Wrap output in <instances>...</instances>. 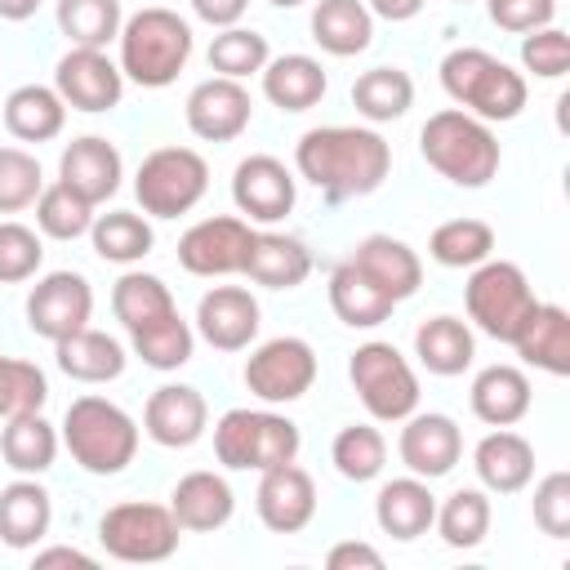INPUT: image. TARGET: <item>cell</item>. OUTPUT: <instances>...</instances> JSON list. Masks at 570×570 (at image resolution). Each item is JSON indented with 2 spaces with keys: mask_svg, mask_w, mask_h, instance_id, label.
Wrapping results in <instances>:
<instances>
[{
  "mask_svg": "<svg viewBox=\"0 0 570 570\" xmlns=\"http://www.w3.org/2000/svg\"><path fill=\"white\" fill-rule=\"evenodd\" d=\"M89 236H94L98 258H107V263H138V258L151 254V240H156L151 236V223L142 214H134V209L94 214Z\"/></svg>",
  "mask_w": 570,
  "mask_h": 570,
  "instance_id": "obj_39",
  "label": "cell"
},
{
  "mask_svg": "<svg viewBox=\"0 0 570 570\" xmlns=\"http://www.w3.org/2000/svg\"><path fill=\"white\" fill-rule=\"evenodd\" d=\"M174 307H178V303H174L169 285H165L160 276H151V272H125V276L111 285V312H116V321H120L125 330H138V325H147V321L174 312Z\"/></svg>",
  "mask_w": 570,
  "mask_h": 570,
  "instance_id": "obj_40",
  "label": "cell"
},
{
  "mask_svg": "<svg viewBox=\"0 0 570 570\" xmlns=\"http://www.w3.org/2000/svg\"><path fill=\"white\" fill-rule=\"evenodd\" d=\"M263 76V94L272 107L281 111H307L325 98L330 80H325V67L307 53H281V58H267V67L258 71Z\"/></svg>",
  "mask_w": 570,
  "mask_h": 570,
  "instance_id": "obj_29",
  "label": "cell"
},
{
  "mask_svg": "<svg viewBox=\"0 0 570 570\" xmlns=\"http://www.w3.org/2000/svg\"><path fill=\"white\" fill-rule=\"evenodd\" d=\"M267 58H272L267 36H258L254 27H218V36L209 40V71L227 76V80L258 76L267 67Z\"/></svg>",
  "mask_w": 570,
  "mask_h": 570,
  "instance_id": "obj_43",
  "label": "cell"
},
{
  "mask_svg": "<svg viewBox=\"0 0 570 570\" xmlns=\"http://www.w3.org/2000/svg\"><path fill=\"white\" fill-rule=\"evenodd\" d=\"M414 102V80L401 67H370L356 76L352 85V107L370 120V125H387L401 120Z\"/></svg>",
  "mask_w": 570,
  "mask_h": 570,
  "instance_id": "obj_37",
  "label": "cell"
},
{
  "mask_svg": "<svg viewBox=\"0 0 570 570\" xmlns=\"http://www.w3.org/2000/svg\"><path fill=\"white\" fill-rule=\"evenodd\" d=\"M53 347H58V370L76 383H111L125 374V347L102 330L85 325V330L58 338Z\"/></svg>",
  "mask_w": 570,
  "mask_h": 570,
  "instance_id": "obj_34",
  "label": "cell"
},
{
  "mask_svg": "<svg viewBox=\"0 0 570 570\" xmlns=\"http://www.w3.org/2000/svg\"><path fill=\"white\" fill-rule=\"evenodd\" d=\"M423 4H428V0H365V9L379 13V18H387V22H410Z\"/></svg>",
  "mask_w": 570,
  "mask_h": 570,
  "instance_id": "obj_56",
  "label": "cell"
},
{
  "mask_svg": "<svg viewBox=\"0 0 570 570\" xmlns=\"http://www.w3.org/2000/svg\"><path fill=\"white\" fill-rule=\"evenodd\" d=\"M120 71L142 89H165L191 58V27L174 9H138L120 22Z\"/></svg>",
  "mask_w": 570,
  "mask_h": 570,
  "instance_id": "obj_4",
  "label": "cell"
},
{
  "mask_svg": "<svg viewBox=\"0 0 570 570\" xmlns=\"http://www.w3.org/2000/svg\"><path fill=\"white\" fill-rule=\"evenodd\" d=\"M352 263H356L392 303H405V298L423 285V263H419V254H414L405 240H396V236H365V240L356 245Z\"/></svg>",
  "mask_w": 570,
  "mask_h": 570,
  "instance_id": "obj_26",
  "label": "cell"
},
{
  "mask_svg": "<svg viewBox=\"0 0 570 570\" xmlns=\"http://www.w3.org/2000/svg\"><path fill=\"white\" fill-rule=\"evenodd\" d=\"M463 4H468V0H463Z\"/></svg>",
  "mask_w": 570,
  "mask_h": 570,
  "instance_id": "obj_59",
  "label": "cell"
},
{
  "mask_svg": "<svg viewBox=\"0 0 570 570\" xmlns=\"http://www.w3.org/2000/svg\"><path fill=\"white\" fill-rule=\"evenodd\" d=\"M169 512H174L178 530H196V534H205V530H218V525L232 521V512H236V494H232L227 476L200 468V472H187V476L174 485V494H169Z\"/></svg>",
  "mask_w": 570,
  "mask_h": 570,
  "instance_id": "obj_24",
  "label": "cell"
},
{
  "mask_svg": "<svg viewBox=\"0 0 570 570\" xmlns=\"http://www.w3.org/2000/svg\"><path fill=\"white\" fill-rule=\"evenodd\" d=\"M441 89L476 120L494 125V120H517L521 107H525V76L512 71L503 58L476 49V45H463V49H450L441 58Z\"/></svg>",
  "mask_w": 570,
  "mask_h": 570,
  "instance_id": "obj_3",
  "label": "cell"
},
{
  "mask_svg": "<svg viewBox=\"0 0 570 570\" xmlns=\"http://www.w3.org/2000/svg\"><path fill=\"white\" fill-rule=\"evenodd\" d=\"M40 191H45L40 160L22 147H0V214H18L36 205Z\"/></svg>",
  "mask_w": 570,
  "mask_h": 570,
  "instance_id": "obj_48",
  "label": "cell"
},
{
  "mask_svg": "<svg viewBox=\"0 0 570 570\" xmlns=\"http://www.w3.org/2000/svg\"><path fill=\"white\" fill-rule=\"evenodd\" d=\"M347 379L361 396V405L379 419V423H401L414 414L419 405V374L410 370V361L383 343V338H370L352 352L347 361Z\"/></svg>",
  "mask_w": 570,
  "mask_h": 570,
  "instance_id": "obj_9",
  "label": "cell"
},
{
  "mask_svg": "<svg viewBox=\"0 0 570 570\" xmlns=\"http://www.w3.org/2000/svg\"><path fill=\"white\" fill-rule=\"evenodd\" d=\"M36 9H40V0H0V18H9V22H27Z\"/></svg>",
  "mask_w": 570,
  "mask_h": 570,
  "instance_id": "obj_57",
  "label": "cell"
},
{
  "mask_svg": "<svg viewBox=\"0 0 570 570\" xmlns=\"http://www.w3.org/2000/svg\"><path fill=\"white\" fill-rule=\"evenodd\" d=\"M187 129L205 142H232L249 129V116H254V102H249V89L240 80H227V76H209L200 80L191 94H187Z\"/></svg>",
  "mask_w": 570,
  "mask_h": 570,
  "instance_id": "obj_15",
  "label": "cell"
},
{
  "mask_svg": "<svg viewBox=\"0 0 570 570\" xmlns=\"http://www.w3.org/2000/svg\"><path fill=\"white\" fill-rule=\"evenodd\" d=\"M401 441H396V454L401 463L423 476V481H436L445 472H454L459 454H463V432L450 414H410L401 419Z\"/></svg>",
  "mask_w": 570,
  "mask_h": 570,
  "instance_id": "obj_19",
  "label": "cell"
},
{
  "mask_svg": "<svg viewBox=\"0 0 570 570\" xmlns=\"http://www.w3.org/2000/svg\"><path fill=\"white\" fill-rule=\"evenodd\" d=\"M205 187H209V165L191 147H156L142 156L134 174V196L151 218H178L196 209Z\"/></svg>",
  "mask_w": 570,
  "mask_h": 570,
  "instance_id": "obj_7",
  "label": "cell"
},
{
  "mask_svg": "<svg viewBox=\"0 0 570 570\" xmlns=\"http://www.w3.org/2000/svg\"><path fill=\"white\" fill-rule=\"evenodd\" d=\"M36 227L53 240H76L94 227V205L85 196H76L67 183H53L36 196Z\"/></svg>",
  "mask_w": 570,
  "mask_h": 570,
  "instance_id": "obj_46",
  "label": "cell"
},
{
  "mask_svg": "<svg viewBox=\"0 0 570 570\" xmlns=\"http://www.w3.org/2000/svg\"><path fill=\"white\" fill-rule=\"evenodd\" d=\"M53 89L71 111H111L125 94V71L102 49H67L53 67Z\"/></svg>",
  "mask_w": 570,
  "mask_h": 570,
  "instance_id": "obj_14",
  "label": "cell"
},
{
  "mask_svg": "<svg viewBox=\"0 0 570 570\" xmlns=\"http://www.w3.org/2000/svg\"><path fill=\"white\" fill-rule=\"evenodd\" d=\"M552 18H557V0H490V22L517 36L552 27Z\"/></svg>",
  "mask_w": 570,
  "mask_h": 570,
  "instance_id": "obj_52",
  "label": "cell"
},
{
  "mask_svg": "<svg viewBox=\"0 0 570 570\" xmlns=\"http://www.w3.org/2000/svg\"><path fill=\"white\" fill-rule=\"evenodd\" d=\"M53 566H76V570H94L98 561L89 557V552H80V548H45V552H36V570H53Z\"/></svg>",
  "mask_w": 570,
  "mask_h": 570,
  "instance_id": "obj_55",
  "label": "cell"
},
{
  "mask_svg": "<svg viewBox=\"0 0 570 570\" xmlns=\"http://www.w3.org/2000/svg\"><path fill=\"white\" fill-rule=\"evenodd\" d=\"M178 534L183 530H178L174 512L165 503H142V499L116 503L98 521V543L107 548V557L129 561V566H151V561L174 557Z\"/></svg>",
  "mask_w": 570,
  "mask_h": 570,
  "instance_id": "obj_10",
  "label": "cell"
},
{
  "mask_svg": "<svg viewBox=\"0 0 570 570\" xmlns=\"http://www.w3.org/2000/svg\"><path fill=\"white\" fill-rule=\"evenodd\" d=\"M254 508L258 521L276 534H298L303 525H312L316 517V481L289 459L276 463L267 472H258V490H254Z\"/></svg>",
  "mask_w": 570,
  "mask_h": 570,
  "instance_id": "obj_16",
  "label": "cell"
},
{
  "mask_svg": "<svg viewBox=\"0 0 570 570\" xmlns=\"http://www.w3.org/2000/svg\"><path fill=\"white\" fill-rule=\"evenodd\" d=\"M432 525L441 530V539L450 548H476L490 534V499H485V490H472V485L454 490L445 503H436V521Z\"/></svg>",
  "mask_w": 570,
  "mask_h": 570,
  "instance_id": "obj_44",
  "label": "cell"
},
{
  "mask_svg": "<svg viewBox=\"0 0 570 570\" xmlns=\"http://www.w3.org/2000/svg\"><path fill=\"white\" fill-rule=\"evenodd\" d=\"M267 4H276V9H298L303 0H267Z\"/></svg>",
  "mask_w": 570,
  "mask_h": 570,
  "instance_id": "obj_58",
  "label": "cell"
},
{
  "mask_svg": "<svg viewBox=\"0 0 570 570\" xmlns=\"http://www.w3.org/2000/svg\"><path fill=\"white\" fill-rule=\"evenodd\" d=\"M129 343H134V356H138L142 365H151V370H178V365L191 361L196 334H191V325H187V321L178 316V307H174V312H165V316H156V321L129 330Z\"/></svg>",
  "mask_w": 570,
  "mask_h": 570,
  "instance_id": "obj_38",
  "label": "cell"
},
{
  "mask_svg": "<svg viewBox=\"0 0 570 570\" xmlns=\"http://www.w3.org/2000/svg\"><path fill=\"white\" fill-rule=\"evenodd\" d=\"M49 401V379L36 361H18V356H0V419L13 414H31Z\"/></svg>",
  "mask_w": 570,
  "mask_h": 570,
  "instance_id": "obj_47",
  "label": "cell"
},
{
  "mask_svg": "<svg viewBox=\"0 0 570 570\" xmlns=\"http://www.w3.org/2000/svg\"><path fill=\"white\" fill-rule=\"evenodd\" d=\"M330 307H334V316L343 321V325H352V330H374V325H383L387 316H392V298L347 258V263H338L334 272H330Z\"/></svg>",
  "mask_w": 570,
  "mask_h": 570,
  "instance_id": "obj_33",
  "label": "cell"
},
{
  "mask_svg": "<svg viewBox=\"0 0 570 570\" xmlns=\"http://www.w3.org/2000/svg\"><path fill=\"white\" fill-rule=\"evenodd\" d=\"M316 383V352L307 338L281 334L249 352L245 361V387L267 405H289Z\"/></svg>",
  "mask_w": 570,
  "mask_h": 570,
  "instance_id": "obj_11",
  "label": "cell"
},
{
  "mask_svg": "<svg viewBox=\"0 0 570 570\" xmlns=\"http://www.w3.org/2000/svg\"><path fill=\"white\" fill-rule=\"evenodd\" d=\"M521 62H525V71H534L539 80H561L566 67H570V36H566L561 27L525 31V40H521Z\"/></svg>",
  "mask_w": 570,
  "mask_h": 570,
  "instance_id": "obj_50",
  "label": "cell"
},
{
  "mask_svg": "<svg viewBox=\"0 0 570 570\" xmlns=\"http://www.w3.org/2000/svg\"><path fill=\"white\" fill-rule=\"evenodd\" d=\"M298 423L272 410H227L214 423V454L232 472H267L298 454Z\"/></svg>",
  "mask_w": 570,
  "mask_h": 570,
  "instance_id": "obj_6",
  "label": "cell"
},
{
  "mask_svg": "<svg viewBox=\"0 0 570 570\" xmlns=\"http://www.w3.org/2000/svg\"><path fill=\"white\" fill-rule=\"evenodd\" d=\"M325 566L330 570H383V557H379V548H370L361 539H347V543H334L325 552Z\"/></svg>",
  "mask_w": 570,
  "mask_h": 570,
  "instance_id": "obj_53",
  "label": "cell"
},
{
  "mask_svg": "<svg viewBox=\"0 0 570 570\" xmlns=\"http://www.w3.org/2000/svg\"><path fill=\"white\" fill-rule=\"evenodd\" d=\"M294 165L330 200H352V196H370L383 187V178L392 169V147L383 142L379 129L321 125L298 138Z\"/></svg>",
  "mask_w": 570,
  "mask_h": 570,
  "instance_id": "obj_1",
  "label": "cell"
},
{
  "mask_svg": "<svg viewBox=\"0 0 570 570\" xmlns=\"http://www.w3.org/2000/svg\"><path fill=\"white\" fill-rule=\"evenodd\" d=\"M472 468H476V476H481L485 490H494V494H517V490H525L530 476H534V445H530L521 432H512V428H494V432H485V436L476 441Z\"/></svg>",
  "mask_w": 570,
  "mask_h": 570,
  "instance_id": "obj_23",
  "label": "cell"
},
{
  "mask_svg": "<svg viewBox=\"0 0 570 570\" xmlns=\"http://www.w3.org/2000/svg\"><path fill=\"white\" fill-rule=\"evenodd\" d=\"M312 40L334 58L365 53L374 40V13L365 9V0H316Z\"/></svg>",
  "mask_w": 570,
  "mask_h": 570,
  "instance_id": "obj_31",
  "label": "cell"
},
{
  "mask_svg": "<svg viewBox=\"0 0 570 570\" xmlns=\"http://www.w3.org/2000/svg\"><path fill=\"white\" fill-rule=\"evenodd\" d=\"M312 272V254L298 236H285V232H254L249 240V258H245V276L254 285H267V289H294L303 285Z\"/></svg>",
  "mask_w": 570,
  "mask_h": 570,
  "instance_id": "obj_28",
  "label": "cell"
},
{
  "mask_svg": "<svg viewBox=\"0 0 570 570\" xmlns=\"http://www.w3.org/2000/svg\"><path fill=\"white\" fill-rule=\"evenodd\" d=\"M428 254L441 267H476L494 254V227L481 218H450L428 236Z\"/></svg>",
  "mask_w": 570,
  "mask_h": 570,
  "instance_id": "obj_42",
  "label": "cell"
},
{
  "mask_svg": "<svg viewBox=\"0 0 570 570\" xmlns=\"http://www.w3.org/2000/svg\"><path fill=\"white\" fill-rule=\"evenodd\" d=\"M463 303H468V316L476 321L481 334L499 338V343H512V334L521 330V321L530 316V307L539 303L525 272L508 258H485L472 267L468 285H463Z\"/></svg>",
  "mask_w": 570,
  "mask_h": 570,
  "instance_id": "obj_8",
  "label": "cell"
},
{
  "mask_svg": "<svg viewBox=\"0 0 570 570\" xmlns=\"http://www.w3.org/2000/svg\"><path fill=\"white\" fill-rule=\"evenodd\" d=\"M330 459H334L338 476H347V481H374V476L383 472V463H387V441H383V432L370 428V423H347V428L334 436Z\"/></svg>",
  "mask_w": 570,
  "mask_h": 570,
  "instance_id": "obj_45",
  "label": "cell"
},
{
  "mask_svg": "<svg viewBox=\"0 0 570 570\" xmlns=\"http://www.w3.org/2000/svg\"><path fill=\"white\" fill-rule=\"evenodd\" d=\"M294 174L276 156H245L232 174V200L254 223H281L294 209Z\"/></svg>",
  "mask_w": 570,
  "mask_h": 570,
  "instance_id": "obj_17",
  "label": "cell"
},
{
  "mask_svg": "<svg viewBox=\"0 0 570 570\" xmlns=\"http://www.w3.org/2000/svg\"><path fill=\"white\" fill-rule=\"evenodd\" d=\"M125 178V160L116 151V142L98 138V134H85V138H71L62 147V160H58V183H67L76 196H85L89 205H102L107 196H116Z\"/></svg>",
  "mask_w": 570,
  "mask_h": 570,
  "instance_id": "obj_20",
  "label": "cell"
},
{
  "mask_svg": "<svg viewBox=\"0 0 570 570\" xmlns=\"http://www.w3.org/2000/svg\"><path fill=\"white\" fill-rule=\"evenodd\" d=\"M374 521H379L383 534L410 543V539H419V534L432 530V521H436V494H432L428 481L414 476V472H410V476H396V481H387V485L379 490V499H374Z\"/></svg>",
  "mask_w": 570,
  "mask_h": 570,
  "instance_id": "obj_25",
  "label": "cell"
},
{
  "mask_svg": "<svg viewBox=\"0 0 570 570\" xmlns=\"http://www.w3.org/2000/svg\"><path fill=\"white\" fill-rule=\"evenodd\" d=\"M196 330L218 352L249 347L254 334H258V303H254V294L240 289V285H214L196 303Z\"/></svg>",
  "mask_w": 570,
  "mask_h": 570,
  "instance_id": "obj_21",
  "label": "cell"
},
{
  "mask_svg": "<svg viewBox=\"0 0 570 570\" xmlns=\"http://www.w3.org/2000/svg\"><path fill=\"white\" fill-rule=\"evenodd\" d=\"M120 0H58V27L76 49H107L120 36Z\"/></svg>",
  "mask_w": 570,
  "mask_h": 570,
  "instance_id": "obj_41",
  "label": "cell"
},
{
  "mask_svg": "<svg viewBox=\"0 0 570 570\" xmlns=\"http://www.w3.org/2000/svg\"><path fill=\"white\" fill-rule=\"evenodd\" d=\"M205 423H209V405L196 387L187 383H165L147 396L142 405V432L165 445V450H187L205 436Z\"/></svg>",
  "mask_w": 570,
  "mask_h": 570,
  "instance_id": "obj_18",
  "label": "cell"
},
{
  "mask_svg": "<svg viewBox=\"0 0 570 570\" xmlns=\"http://www.w3.org/2000/svg\"><path fill=\"white\" fill-rule=\"evenodd\" d=\"M512 347L525 365L543 374H570V312L557 303H534L521 330L512 334Z\"/></svg>",
  "mask_w": 570,
  "mask_h": 570,
  "instance_id": "obj_22",
  "label": "cell"
},
{
  "mask_svg": "<svg viewBox=\"0 0 570 570\" xmlns=\"http://www.w3.org/2000/svg\"><path fill=\"white\" fill-rule=\"evenodd\" d=\"M414 352L423 361L428 374H441V379H454L472 365L476 356V338L468 330V321L459 316H432L414 330Z\"/></svg>",
  "mask_w": 570,
  "mask_h": 570,
  "instance_id": "obj_35",
  "label": "cell"
},
{
  "mask_svg": "<svg viewBox=\"0 0 570 570\" xmlns=\"http://www.w3.org/2000/svg\"><path fill=\"white\" fill-rule=\"evenodd\" d=\"M249 0H191V13L209 27H236L245 18Z\"/></svg>",
  "mask_w": 570,
  "mask_h": 570,
  "instance_id": "obj_54",
  "label": "cell"
},
{
  "mask_svg": "<svg viewBox=\"0 0 570 570\" xmlns=\"http://www.w3.org/2000/svg\"><path fill=\"white\" fill-rule=\"evenodd\" d=\"M249 240H254V227L245 218L214 214V218H200L183 232L178 263L191 276H236V272H245Z\"/></svg>",
  "mask_w": 570,
  "mask_h": 570,
  "instance_id": "obj_12",
  "label": "cell"
},
{
  "mask_svg": "<svg viewBox=\"0 0 570 570\" xmlns=\"http://www.w3.org/2000/svg\"><path fill=\"white\" fill-rule=\"evenodd\" d=\"M419 151L454 187H485L499 174V160H503L494 129L485 120L468 116L463 107L432 111L419 129Z\"/></svg>",
  "mask_w": 570,
  "mask_h": 570,
  "instance_id": "obj_2",
  "label": "cell"
},
{
  "mask_svg": "<svg viewBox=\"0 0 570 570\" xmlns=\"http://www.w3.org/2000/svg\"><path fill=\"white\" fill-rule=\"evenodd\" d=\"M49 521H53V503L36 476H18L0 490V543L36 548L49 534Z\"/></svg>",
  "mask_w": 570,
  "mask_h": 570,
  "instance_id": "obj_27",
  "label": "cell"
},
{
  "mask_svg": "<svg viewBox=\"0 0 570 570\" xmlns=\"http://www.w3.org/2000/svg\"><path fill=\"white\" fill-rule=\"evenodd\" d=\"M62 445L94 476H116L138 454V423L107 396H76L62 414Z\"/></svg>",
  "mask_w": 570,
  "mask_h": 570,
  "instance_id": "obj_5",
  "label": "cell"
},
{
  "mask_svg": "<svg viewBox=\"0 0 570 570\" xmlns=\"http://www.w3.org/2000/svg\"><path fill=\"white\" fill-rule=\"evenodd\" d=\"M0 454H4V463H9L18 476H40V472H49L53 459H58V432H53V423H49L40 410L13 414V419H4Z\"/></svg>",
  "mask_w": 570,
  "mask_h": 570,
  "instance_id": "obj_36",
  "label": "cell"
},
{
  "mask_svg": "<svg viewBox=\"0 0 570 570\" xmlns=\"http://www.w3.org/2000/svg\"><path fill=\"white\" fill-rule=\"evenodd\" d=\"M67 125V102L53 85H18L4 98V129L18 142H49Z\"/></svg>",
  "mask_w": 570,
  "mask_h": 570,
  "instance_id": "obj_32",
  "label": "cell"
},
{
  "mask_svg": "<svg viewBox=\"0 0 570 570\" xmlns=\"http://www.w3.org/2000/svg\"><path fill=\"white\" fill-rule=\"evenodd\" d=\"M40 258H45V245H40V236L31 227L0 223V285L31 281L40 272Z\"/></svg>",
  "mask_w": 570,
  "mask_h": 570,
  "instance_id": "obj_49",
  "label": "cell"
},
{
  "mask_svg": "<svg viewBox=\"0 0 570 570\" xmlns=\"http://www.w3.org/2000/svg\"><path fill=\"white\" fill-rule=\"evenodd\" d=\"M534 525L548 534V539H566L570 534V472H548L539 485H534Z\"/></svg>",
  "mask_w": 570,
  "mask_h": 570,
  "instance_id": "obj_51",
  "label": "cell"
},
{
  "mask_svg": "<svg viewBox=\"0 0 570 570\" xmlns=\"http://www.w3.org/2000/svg\"><path fill=\"white\" fill-rule=\"evenodd\" d=\"M89 316H94V289L80 272H49L27 294V325L49 343L85 330Z\"/></svg>",
  "mask_w": 570,
  "mask_h": 570,
  "instance_id": "obj_13",
  "label": "cell"
},
{
  "mask_svg": "<svg viewBox=\"0 0 570 570\" xmlns=\"http://www.w3.org/2000/svg\"><path fill=\"white\" fill-rule=\"evenodd\" d=\"M472 414L490 428H512L530 414V379L517 365H485L472 379Z\"/></svg>",
  "mask_w": 570,
  "mask_h": 570,
  "instance_id": "obj_30",
  "label": "cell"
}]
</instances>
